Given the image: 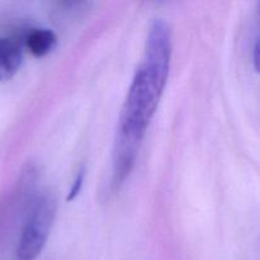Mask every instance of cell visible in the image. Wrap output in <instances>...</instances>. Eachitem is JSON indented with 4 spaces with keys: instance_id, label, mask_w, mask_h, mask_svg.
<instances>
[{
    "instance_id": "obj_7",
    "label": "cell",
    "mask_w": 260,
    "mask_h": 260,
    "mask_svg": "<svg viewBox=\"0 0 260 260\" xmlns=\"http://www.w3.org/2000/svg\"><path fill=\"white\" fill-rule=\"evenodd\" d=\"M258 53H259V42H258V40H256L255 47H254V63H255V69H256V70H258V62H259Z\"/></svg>"
},
{
    "instance_id": "obj_3",
    "label": "cell",
    "mask_w": 260,
    "mask_h": 260,
    "mask_svg": "<svg viewBox=\"0 0 260 260\" xmlns=\"http://www.w3.org/2000/svg\"><path fill=\"white\" fill-rule=\"evenodd\" d=\"M172 60V32L162 19L152 22L147 35L142 65L168 79Z\"/></svg>"
},
{
    "instance_id": "obj_1",
    "label": "cell",
    "mask_w": 260,
    "mask_h": 260,
    "mask_svg": "<svg viewBox=\"0 0 260 260\" xmlns=\"http://www.w3.org/2000/svg\"><path fill=\"white\" fill-rule=\"evenodd\" d=\"M167 81L142 63L139 66L122 107L116 140L140 146Z\"/></svg>"
},
{
    "instance_id": "obj_6",
    "label": "cell",
    "mask_w": 260,
    "mask_h": 260,
    "mask_svg": "<svg viewBox=\"0 0 260 260\" xmlns=\"http://www.w3.org/2000/svg\"><path fill=\"white\" fill-rule=\"evenodd\" d=\"M84 178H85V169H84V168H81V169L78 172V174H76L75 179H74L73 187H71V189H70V192H69L66 200L74 201L76 197H78L79 193H80V190H81V187H83Z\"/></svg>"
},
{
    "instance_id": "obj_5",
    "label": "cell",
    "mask_w": 260,
    "mask_h": 260,
    "mask_svg": "<svg viewBox=\"0 0 260 260\" xmlns=\"http://www.w3.org/2000/svg\"><path fill=\"white\" fill-rule=\"evenodd\" d=\"M57 43L55 32L48 28H35L28 32L25 37V46L28 51L36 57H42L50 53Z\"/></svg>"
},
{
    "instance_id": "obj_2",
    "label": "cell",
    "mask_w": 260,
    "mask_h": 260,
    "mask_svg": "<svg viewBox=\"0 0 260 260\" xmlns=\"http://www.w3.org/2000/svg\"><path fill=\"white\" fill-rule=\"evenodd\" d=\"M56 216V202L51 194L40 196L27 216L17 248L18 260H36L45 249Z\"/></svg>"
},
{
    "instance_id": "obj_4",
    "label": "cell",
    "mask_w": 260,
    "mask_h": 260,
    "mask_svg": "<svg viewBox=\"0 0 260 260\" xmlns=\"http://www.w3.org/2000/svg\"><path fill=\"white\" fill-rule=\"evenodd\" d=\"M20 46L12 38H0V81L12 79L22 65Z\"/></svg>"
}]
</instances>
